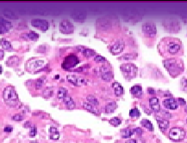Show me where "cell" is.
Wrapping results in <instances>:
<instances>
[{
	"mask_svg": "<svg viewBox=\"0 0 187 143\" xmlns=\"http://www.w3.org/2000/svg\"><path fill=\"white\" fill-rule=\"evenodd\" d=\"M163 64L169 74L173 78L183 72V61L178 59H167L163 61Z\"/></svg>",
	"mask_w": 187,
	"mask_h": 143,
	"instance_id": "cell-1",
	"label": "cell"
},
{
	"mask_svg": "<svg viewBox=\"0 0 187 143\" xmlns=\"http://www.w3.org/2000/svg\"><path fill=\"white\" fill-rule=\"evenodd\" d=\"M3 98L4 103L10 107H17L19 103L18 95L16 91V89L12 86H8L4 89L3 91Z\"/></svg>",
	"mask_w": 187,
	"mask_h": 143,
	"instance_id": "cell-2",
	"label": "cell"
},
{
	"mask_svg": "<svg viewBox=\"0 0 187 143\" xmlns=\"http://www.w3.org/2000/svg\"><path fill=\"white\" fill-rule=\"evenodd\" d=\"M120 69L122 71V73L125 79L127 80H131L134 78L137 74V66L132 63H124L120 66Z\"/></svg>",
	"mask_w": 187,
	"mask_h": 143,
	"instance_id": "cell-3",
	"label": "cell"
},
{
	"mask_svg": "<svg viewBox=\"0 0 187 143\" xmlns=\"http://www.w3.org/2000/svg\"><path fill=\"white\" fill-rule=\"evenodd\" d=\"M162 25L165 31L169 33H177L180 29V24L177 19L174 18H167L163 21Z\"/></svg>",
	"mask_w": 187,
	"mask_h": 143,
	"instance_id": "cell-4",
	"label": "cell"
},
{
	"mask_svg": "<svg viewBox=\"0 0 187 143\" xmlns=\"http://www.w3.org/2000/svg\"><path fill=\"white\" fill-rule=\"evenodd\" d=\"M165 47L166 49V52L172 55H178L182 50L181 44L179 43V42L173 39H169L165 43Z\"/></svg>",
	"mask_w": 187,
	"mask_h": 143,
	"instance_id": "cell-5",
	"label": "cell"
},
{
	"mask_svg": "<svg viewBox=\"0 0 187 143\" xmlns=\"http://www.w3.org/2000/svg\"><path fill=\"white\" fill-rule=\"evenodd\" d=\"M142 30L145 36L148 38H154L157 34V28L156 24L152 22H144L142 26Z\"/></svg>",
	"mask_w": 187,
	"mask_h": 143,
	"instance_id": "cell-6",
	"label": "cell"
},
{
	"mask_svg": "<svg viewBox=\"0 0 187 143\" xmlns=\"http://www.w3.org/2000/svg\"><path fill=\"white\" fill-rule=\"evenodd\" d=\"M186 131L178 127L172 128L169 131V138L173 142H182L185 139Z\"/></svg>",
	"mask_w": 187,
	"mask_h": 143,
	"instance_id": "cell-7",
	"label": "cell"
},
{
	"mask_svg": "<svg viewBox=\"0 0 187 143\" xmlns=\"http://www.w3.org/2000/svg\"><path fill=\"white\" fill-rule=\"evenodd\" d=\"M60 31L64 34H71L74 32V25L72 22L67 19L61 20L59 24Z\"/></svg>",
	"mask_w": 187,
	"mask_h": 143,
	"instance_id": "cell-8",
	"label": "cell"
},
{
	"mask_svg": "<svg viewBox=\"0 0 187 143\" xmlns=\"http://www.w3.org/2000/svg\"><path fill=\"white\" fill-rule=\"evenodd\" d=\"M79 62V60L77 56L73 54L69 55L66 56L62 63V67L64 69H71L73 67H74L75 66H77Z\"/></svg>",
	"mask_w": 187,
	"mask_h": 143,
	"instance_id": "cell-9",
	"label": "cell"
},
{
	"mask_svg": "<svg viewBox=\"0 0 187 143\" xmlns=\"http://www.w3.org/2000/svg\"><path fill=\"white\" fill-rule=\"evenodd\" d=\"M31 25L42 31H47L49 29V22L47 20H45V19H40V18L32 19Z\"/></svg>",
	"mask_w": 187,
	"mask_h": 143,
	"instance_id": "cell-10",
	"label": "cell"
},
{
	"mask_svg": "<svg viewBox=\"0 0 187 143\" xmlns=\"http://www.w3.org/2000/svg\"><path fill=\"white\" fill-rule=\"evenodd\" d=\"M66 79H67L68 82H70L71 84H73V86H85V85H86V82H87L84 78L78 77V76L73 75V74L67 75Z\"/></svg>",
	"mask_w": 187,
	"mask_h": 143,
	"instance_id": "cell-11",
	"label": "cell"
},
{
	"mask_svg": "<svg viewBox=\"0 0 187 143\" xmlns=\"http://www.w3.org/2000/svg\"><path fill=\"white\" fill-rule=\"evenodd\" d=\"M12 27H13V25H12L11 22L8 21L7 19H5L0 16V34H4L8 33L12 29Z\"/></svg>",
	"mask_w": 187,
	"mask_h": 143,
	"instance_id": "cell-12",
	"label": "cell"
},
{
	"mask_svg": "<svg viewBox=\"0 0 187 143\" xmlns=\"http://www.w3.org/2000/svg\"><path fill=\"white\" fill-rule=\"evenodd\" d=\"M99 72L100 76H101V78L104 81H105V82H110L112 80V78H113V73H112V72L110 70H109L107 67H105V66L100 67Z\"/></svg>",
	"mask_w": 187,
	"mask_h": 143,
	"instance_id": "cell-13",
	"label": "cell"
},
{
	"mask_svg": "<svg viewBox=\"0 0 187 143\" xmlns=\"http://www.w3.org/2000/svg\"><path fill=\"white\" fill-rule=\"evenodd\" d=\"M125 47V42L122 40H118L117 42H116L114 44L111 46L110 47V53L112 55H119L123 51Z\"/></svg>",
	"mask_w": 187,
	"mask_h": 143,
	"instance_id": "cell-14",
	"label": "cell"
},
{
	"mask_svg": "<svg viewBox=\"0 0 187 143\" xmlns=\"http://www.w3.org/2000/svg\"><path fill=\"white\" fill-rule=\"evenodd\" d=\"M71 17L76 22H84L86 19V12L82 10H76L72 13Z\"/></svg>",
	"mask_w": 187,
	"mask_h": 143,
	"instance_id": "cell-15",
	"label": "cell"
},
{
	"mask_svg": "<svg viewBox=\"0 0 187 143\" xmlns=\"http://www.w3.org/2000/svg\"><path fill=\"white\" fill-rule=\"evenodd\" d=\"M163 105L164 107L166 108L167 110H175L178 107V103L176 99L173 98H165L163 100Z\"/></svg>",
	"mask_w": 187,
	"mask_h": 143,
	"instance_id": "cell-16",
	"label": "cell"
},
{
	"mask_svg": "<svg viewBox=\"0 0 187 143\" xmlns=\"http://www.w3.org/2000/svg\"><path fill=\"white\" fill-rule=\"evenodd\" d=\"M156 121H157V123L159 125V128L162 131V132H165L166 129H168L169 127V121L165 118H163V117H160V116H157L156 117Z\"/></svg>",
	"mask_w": 187,
	"mask_h": 143,
	"instance_id": "cell-17",
	"label": "cell"
},
{
	"mask_svg": "<svg viewBox=\"0 0 187 143\" xmlns=\"http://www.w3.org/2000/svg\"><path fill=\"white\" fill-rule=\"evenodd\" d=\"M149 106L154 112H160V104L159 99L156 97H152L149 99Z\"/></svg>",
	"mask_w": 187,
	"mask_h": 143,
	"instance_id": "cell-18",
	"label": "cell"
},
{
	"mask_svg": "<svg viewBox=\"0 0 187 143\" xmlns=\"http://www.w3.org/2000/svg\"><path fill=\"white\" fill-rule=\"evenodd\" d=\"M111 86H112V88L114 89V92H115V95L117 97H121L123 95L124 89L122 87V86L120 85L118 82H113Z\"/></svg>",
	"mask_w": 187,
	"mask_h": 143,
	"instance_id": "cell-19",
	"label": "cell"
},
{
	"mask_svg": "<svg viewBox=\"0 0 187 143\" xmlns=\"http://www.w3.org/2000/svg\"><path fill=\"white\" fill-rule=\"evenodd\" d=\"M130 93L132 94V96H134V98H139L142 97L143 93L142 87L141 86H139V85H135V86H132L131 89H130Z\"/></svg>",
	"mask_w": 187,
	"mask_h": 143,
	"instance_id": "cell-20",
	"label": "cell"
},
{
	"mask_svg": "<svg viewBox=\"0 0 187 143\" xmlns=\"http://www.w3.org/2000/svg\"><path fill=\"white\" fill-rule=\"evenodd\" d=\"M22 38L25 40H30V41H37L39 39V34L35 31H29V33L22 34Z\"/></svg>",
	"mask_w": 187,
	"mask_h": 143,
	"instance_id": "cell-21",
	"label": "cell"
},
{
	"mask_svg": "<svg viewBox=\"0 0 187 143\" xmlns=\"http://www.w3.org/2000/svg\"><path fill=\"white\" fill-rule=\"evenodd\" d=\"M0 45L2 47L3 49L4 50H7V51H13V47H12V44L10 41H8L7 39L5 38H2L0 40Z\"/></svg>",
	"mask_w": 187,
	"mask_h": 143,
	"instance_id": "cell-22",
	"label": "cell"
},
{
	"mask_svg": "<svg viewBox=\"0 0 187 143\" xmlns=\"http://www.w3.org/2000/svg\"><path fill=\"white\" fill-rule=\"evenodd\" d=\"M63 101H64V103H65V104H66V108H67L68 110H73V109H75L76 104H75L74 100L71 97H69L68 95L66 96L65 98L63 99Z\"/></svg>",
	"mask_w": 187,
	"mask_h": 143,
	"instance_id": "cell-23",
	"label": "cell"
},
{
	"mask_svg": "<svg viewBox=\"0 0 187 143\" xmlns=\"http://www.w3.org/2000/svg\"><path fill=\"white\" fill-rule=\"evenodd\" d=\"M79 48H80L79 51L86 57H92V56L96 55V52L93 49L87 48V47H79Z\"/></svg>",
	"mask_w": 187,
	"mask_h": 143,
	"instance_id": "cell-24",
	"label": "cell"
},
{
	"mask_svg": "<svg viewBox=\"0 0 187 143\" xmlns=\"http://www.w3.org/2000/svg\"><path fill=\"white\" fill-rule=\"evenodd\" d=\"M49 136L53 141H57L60 138V133L55 127H51L49 129Z\"/></svg>",
	"mask_w": 187,
	"mask_h": 143,
	"instance_id": "cell-25",
	"label": "cell"
},
{
	"mask_svg": "<svg viewBox=\"0 0 187 143\" xmlns=\"http://www.w3.org/2000/svg\"><path fill=\"white\" fill-rule=\"evenodd\" d=\"M117 108V103H116V102H114V101H112V102L108 103L105 105V112H106L107 114L113 113V112L116 110Z\"/></svg>",
	"mask_w": 187,
	"mask_h": 143,
	"instance_id": "cell-26",
	"label": "cell"
},
{
	"mask_svg": "<svg viewBox=\"0 0 187 143\" xmlns=\"http://www.w3.org/2000/svg\"><path fill=\"white\" fill-rule=\"evenodd\" d=\"M68 94V91L65 87H60L58 89V92H57V98L60 100H63L66 98Z\"/></svg>",
	"mask_w": 187,
	"mask_h": 143,
	"instance_id": "cell-27",
	"label": "cell"
},
{
	"mask_svg": "<svg viewBox=\"0 0 187 143\" xmlns=\"http://www.w3.org/2000/svg\"><path fill=\"white\" fill-rule=\"evenodd\" d=\"M18 62H19V58L17 56L14 55L8 59V60L6 61V65L8 66H14L17 65Z\"/></svg>",
	"mask_w": 187,
	"mask_h": 143,
	"instance_id": "cell-28",
	"label": "cell"
},
{
	"mask_svg": "<svg viewBox=\"0 0 187 143\" xmlns=\"http://www.w3.org/2000/svg\"><path fill=\"white\" fill-rule=\"evenodd\" d=\"M4 15L7 18H10V19H17L18 18L17 15L12 11V10H11V9H5L4 11Z\"/></svg>",
	"mask_w": 187,
	"mask_h": 143,
	"instance_id": "cell-29",
	"label": "cell"
},
{
	"mask_svg": "<svg viewBox=\"0 0 187 143\" xmlns=\"http://www.w3.org/2000/svg\"><path fill=\"white\" fill-rule=\"evenodd\" d=\"M141 124L142 125V127L146 128L149 131H153L154 130V127H153L152 122L149 121V120H147V119H142L141 121Z\"/></svg>",
	"mask_w": 187,
	"mask_h": 143,
	"instance_id": "cell-30",
	"label": "cell"
},
{
	"mask_svg": "<svg viewBox=\"0 0 187 143\" xmlns=\"http://www.w3.org/2000/svg\"><path fill=\"white\" fill-rule=\"evenodd\" d=\"M134 130L133 129H123L122 131V137L124 138V139H129L134 134Z\"/></svg>",
	"mask_w": 187,
	"mask_h": 143,
	"instance_id": "cell-31",
	"label": "cell"
},
{
	"mask_svg": "<svg viewBox=\"0 0 187 143\" xmlns=\"http://www.w3.org/2000/svg\"><path fill=\"white\" fill-rule=\"evenodd\" d=\"M86 99H87V103H90V104H91V105H93L94 107H95V106H97V105L99 103L98 98H97L96 97L92 96V95H89L88 97L86 98Z\"/></svg>",
	"mask_w": 187,
	"mask_h": 143,
	"instance_id": "cell-32",
	"label": "cell"
},
{
	"mask_svg": "<svg viewBox=\"0 0 187 143\" xmlns=\"http://www.w3.org/2000/svg\"><path fill=\"white\" fill-rule=\"evenodd\" d=\"M83 107H84L86 110H87L88 111L93 113V114H95V115L97 114V110L95 109V107H94L93 105L90 104L87 102H84V103H83Z\"/></svg>",
	"mask_w": 187,
	"mask_h": 143,
	"instance_id": "cell-33",
	"label": "cell"
},
{
	"mask_svg": "<svg viewBox=\"0 0 187 143\" xmlns=\"http://www.w3.org/2000/svg\"><path fill=\"white\" fill-rule=\"evenodd\" d=\"M129 116L133 118H139L141 116V112L137 108H133L129 111Z\"/></svg>",
	"mask_w": 187,
	"mask_h": 143,
	"instance_id": "cell-34",
	"label": "cell"
},
{
	"mask_svg": "<svg viewBox=\"0 0 187 143\" xmlns=\"http://www.w3.org/2000/svg\"><path fill=\"white\" fill-rule=\"evenodd\" d=\"M53 92H54L53 88H51V87H47V88L45 89L44 91H43L42 95H43V97H44V98H48L52 97Z\"/></svg>",
	"mask_w": 187,
	"mask_h": 143,
	"instance_id": "cell-35",
	"label": "cell"
},
{
	"mask_svg": "<svg viewBox=\"0 0 187 143\" xmlns=\"http://www.w3.org/2000/svg\"><path fill=\"white\" fill-rule=\"evenodd\" d=\"M110 125H112V126H114V127H117V126H119L120 124H121L122 122V120L119 118V117H113V118H111L110 121Z\"/></svg>",
	"mask_w": 187,
	"mask_h": 143,
	"instance_id": "cell-36",
	"label": "cell"
},
{
	"mask_svg": "<svg viewBox=\"0 0 187 143\" xmlns=\"http://www.w3.org/2000/svg\"><path fill=\"white\" fill-rule=\"evenodd\" d=\"M136 56L134 54H126V55H122L121 58V60H132L134 59H135Z\"/></svg>",
	"mask_w": 187,
	"mask_h": 143,
	"instance_id": "cell-37",
	"label": "cell"
},
{
	"mask_svg": "<svg viewBox=\"0 0 187 143\" xmlns=\"http://www.w3.org/2000/svg\"><path fill=\"white\" fill-rule=\"evenodd\" d=\"M43 82H44V78H38L35 82V88L37 90H40V89L43 86Z\"/></svg>",
	"mask_w": 187,
	"mask_h": 143,
	"instance_id": "cell-38",
	"label": "cell"
},
{
	"mask_svg": "<svg viewBox=\"0 0 187 143\" xmlns=\"http://www.w3.org/2000/svg\"><path fill=\"white\" fill-rule=\"evenodd\" d=\"M94 60H95L96 62L102 63V62H105V61H106V59H105L104 56H102V55H98L94 56Z\"/></svg>",
	"mask_w": 187,
	"mask_h": 143,
	"instance_id": "cell-39",
	"label": "cell"
},
{
	"mask_svg": "<svg viewBox=\"0 0 187 143\" xmlns=\"http://www.w3.org/2000/svg\"><path fill=\"white\" fill-rule=\"evenodd\" d=\"M12 120L15 121H21L23 120V116L22 114H15L12 116Z\"/></svg>",
	"mask_w": 187,
	"mask_h": 143,
	"instance_id": "cell-40",
	"label": "cell"
},
{
	"mask_svg": "<svg viewBox=\"0 0 187 143\" xmlns=\"http://www.w3.org/2000/svg\"><path fill=\"white\" fill-rule=\"evenodd\" d=\"M36 133H37V129L35 125H32L31 128H30V132H29V136L30 137H35L36 135Z\"/></svg>",
	"mask_w": 187,
	"mask_h": 143,
	"instance_id": "cell-41",
	"label": "cell"
},
{
	"mask_svg": "<svg viewBox=\"0 0 187 143\" xmlns=\"http://www.w3.org/2000/svg\"><path fill=\"white\" fill-rule=\"evenodd\" d=\"M133 130H134V133H135V134H138V135H142L143 134L142 129L141 128H135V129H133Z\"/></svg>",
	"mask_w": 187,
	"mask_h": 143,
	"instance_id": "cell-42",
	"label": "cell"
},
{
	"mask_svg": "<svg viewBox=\"0 0 187 143\" xmlns=\"http://www.w3.org/2000/svg\"><path fill=\"white\" fill-rule=\"evenodd\" d=\"M12 130H13V128H12L11 126H6V127L4 129V131L6 133H11L12 132Z\"/></svg>",
	"mask_w": 187,
	"mask_h": 143,
	"instance_id": "cell-43",
	"label": "cell"
},
{
	"mask_svg": "<svg viewBox=\"0 0 187 143\" xmlns=\"http://www.w3.org/2000/svg\"><path fill=\"white\" fill-rule=\"evenodd\" d=\"M126 143H139L136 140H134V139H129V140H128Z\"/></svg>",
	"mask_w": 187,
	"mask_h": 143,
	"instance_id": "cell-44",
	"label": "cell"
},
{
	"mask_svg": "<svg viewBox=\"0 0 187 143\" xmlns=\"http://www.w3.org/2000/svg\"><path fill=\"white\" fill-rule=\"evenodd\" d=\"M4 56V50H3V49H0V60H3Z\"/></svg>",
	"mask_w": 187,
	"mask_h": 143,
	"instance_id": "cell-45",
	"label": "cell"
},
{
	"mask_svg": "<svg viewBox=\"0 0 187 143\" xmlns=\"http://www.w3.org/2000/svg\"><path fill=\"white\" fill-rule=\"evenodd\" d=\"M29 121L26 122V123L24 124V127H25V128H27V127H30V125H29Z\"/></svg>",
	"mask_w": 187,
	"mask_h": 143,
	"instance_id": "cell-46",
	"label": "cell"
},
{
	"mask_svg": "<svg viewBox=\"0 0 187 143\" xmlns=\"http://www.w3.org/2000/svg\"><path fill=\"white\" fill-rule=\"evenodd\" d=\"M149 90V93H155V91H154L153 89H148Z\"/></svg>",
	"mask_w": 187,
	"mask_h": 143,
	"instance_id": "cell-47",
	"label": "cell"
},
{
	"mask_svg": "<svg viewBox=\"0 0 187 143\" xmlns=\"http://www.w3.org/2000/svg\"><path fill=\"white\" fill-rule=\"evenodd\" d=\"M30 143H38L37 142H30Z\"/></svg>",
	"mask_w": 187,
	"mask_h": 143,
	"instance_id": "cell-48",
	"label": "cell"
}]
</instances>
